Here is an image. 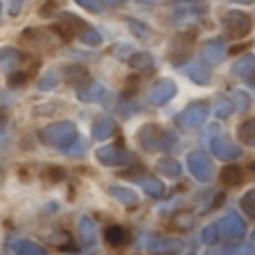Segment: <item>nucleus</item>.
<instances>
[{"label": "nucleus", "mask_w": 255, "mask_h": 255, "mask_svg": "<svg viewBox=\"0 0 255 255\" xmlns=\"http://www.w3.org/2000/svg\"><path fill=\"white\" fill-rule=\"evenodd\" d=\"M255 72V54H242L233 63V75L235 77H251Z\"/></svg>", "instance_id": "nucleus-20"}, {"label": "nucleus", "mask_w": 255, "mask_h": 255, "mask_svg": "<svg viewBox=\"0 0 255 255\" xmlns=\"http://www.w3.org/2000/svg\"><path fill=\"white\" fill-rule=\"evenodd\" d=\"M138 5H154V2H158V0H135Z\"/></svg>", "instance_id": "nucleus-44"}, {"label": "nucleus", "mask_w": 255, "mask_h": 255, "mask_svg": "<svg viewBox=\"0 0 255 255\" xmlns=\"http://www.w3.org/2000/svg\"><path fill=\"white\" fill-rule=\"evenodd\" d=\"M240 206H242V210L246 212V217H251V219H255V188H253V190H249V192H244V194H242V199H240Z\"/></svg>", "instance_id": "nucleus-33"}, {"label": "nucleus", "mask_w": 255, "mask_h": 255, "mask_svg": "<svg viewBox=\"0 0 255 255\" xmlns=\"http://www.w3.org/2000/svg\"><path fill=\"white\" fill-rule=\"evenodd\" d=\"M57 84H59V72L50 70L39 79V91H52V88H57Z\"/></svg>", "instance_id": "nucleus-35"}, {"label": "nucleus", "mask_w": 255, "mask_h": 255, "mask_svg": "<svg viewBox=\"0 0 255 255\" xmlns=\"http://www.w3.org/2000/svg\"><path fill=\"white\" fill-rule=\"evenodd\" d=\"M106 242L116 246V249H120V246L129 244V233H127L125 226H109L106 228Z\"/></svg>", "instance_id": "nucleus-25"}, {"label": "nucleus", "mask_w": 255, "mask_h": 255, "mask_svg": "<svg viewBox=\"0 0 255 255\" xmlns=\"http://www.w3.org/2000/svg\"><path fill=\"white\" fill-rule=\"evenodd\" d=\"M118 131V125L111 116H100L93 122V138L95 140H109L113 138Z\"/></svg>", "instance_id": "nucleus-12"}, {"label": "nucleus", "mask_w": 255, "mask_h": 255, "mask_svg": "<svg viewBox=\"0 0 255 255\" xmlns=\"http://www.w3.org/2000/svg\"><path fill=\"white\" fill-rule=\"evenodd\" d=\"M246 2H251V0H246Z\"/></svg>", "instance_id": "nucleus-51"}, {"label": "nucleus", "mask_w": 255, "mask_h": 255, "mask_svg": "<svg viewBox=\"0 0 255 255\" xmlns=\"http://www.w3.org/2000/svg\"><path fill=\"white\" fill-rule=\"evenodd\" d=\"M222 27L228 39H244L253 32V16L242 9H231L224 14Z\"/></svg>", "instance_id": "nucleus-3"}, {"label": "nucleus", "mask_w": 255, "mask_h": 255, "mask_svg": "<svg viewBox=\"0 0 255 255\" xmlns=\"http://www.w3.org/2000/svg\"><path fill=\"white\" fill-rule=\"evenodd\" d=\"M127 25H129V32L133 34L135 39L147 41V39L151 36V27H149V25H144L142 20H138V18H127Z\"/></svg>", "instance_id": "nucleus-31"}, {"label": "nucleus", "mask_w": 255, "mask_h": 255, "mask_svg": "<svg viewBox=\"0 0 255 255\" xmlns=\"http://www.w3.org/2000/svg\"><path fill=\"white\" fill-rule=\"evenodd\" d=\"M144 246L149 251H156V253H174L178 251V242L165 240V237H154V240H144Z\"/></svg>", "instance_id": "nucleus-26"}, {"label": "nucleus", "mask_w": 255, "mask_h": 255, "mask_svg": "<svg viewBox=\"0 0 255 255\" xmlns=\"http://www.w3.org/2000/svg\"><path fill=\"white\" fill-rule=\"evenodd\" d=\"M199 54H201V63H206V66H219L224 61V57H226V43L222 39H208L201 43Z\"/></svg>", "instance_id": "nucleus-10"}, {"label": "nucleus", "mask_w": 255, "mask_h": 255, "mask_svg": "<svg viewBox=\"0 0 255 255\" xmlns=\"http://www.w3.org/2000/svg\"><path fill=\"white\" fill-rule=\"evenodd\" d=\"M185 163H188L190 174H192L197 181H210L212 174H215V167H212L210 156H208L206 151H201V149L190 151L188 158H185Z\"/></svg>", "instance_id": "nucleus-6"}, {"label": "nucleus", "mask_w": 255, "mask_h": 255, "mask_svg": "<svg viewBox=\"0 0 255 255\" xmlns=\"http://www.w3.org/2000/svg\"><path fill=\"white\" fill-rule=\"evenodd\" d=\"M102 2H104V5H111V7H120L125 0H102Z\"/></svg>", "instance_id": "nucleus-43"}, {"label": "nucleus", "mask_w": 255, "mask_h": 255, "mask_svg": "<svg viewBox=\"0 0 255 255\" xmlns=\"http://www.w3.org/2000/svg\"><path fill=\"white\" fill-rule=\"evenodd\" d=\"M79 7H84V9L93 11V14H100V11H104V2L102 0H75Z\"/></svg>", "instance_id": "nucleus-39"}, {"label": "nucleus", "mask_w": 255, "mask_h": 255, "mask_svg": "<svg viewBox=\"0 0 255 255\" xmlns=\"http://www.w3.org/2000/svg\"><path fill=\"white\" fill-rule=\"evenodd\" d=\"M174 2H181V5H208L206 0H174Z\"/></svg>", "instance_id": "nucleus-42"}, {"label": "nucleus", "mask_w": 255, "mask_h": 255, "mask_svg": "<svg viewBox=\"0 0 255 255\" xmlns=\"http://www.w3.org/2000/svg\"><path fill=\"white\" fill-rule=\"evenodd\" d=\"M63 176H66V172H63V169H59V167H48L43 172V178L48 181V183H57V181H61Z\"/></svg>", "instance_id": "nucleus-40"}, {"label": "nucleus", "mask_w": 255, "mask_h": 255, "mask_svg": "<svg viewBox=\"0 0 255 255\" xmlns=\"http://www.w3.org/2000/svg\"><path fill=\"white\" fill-rule=\"evenodd\" d=\"M206 255H224V253H217V251H210V253H206Z\"/></svg>", "instance_id": "nucleus-46"}, {"label": "nucleus", "mask_w": 255, "mask_h": 255, "mask_svg": "<svg viewBox=\"0 0 255 255\" xmlns=\"http://www.w3.org/2000/svg\"><path fill=\"white\" fill-rule=\"evenodd\" d=\"M210 151L219 160H237V158H242V147H237V144L224 133H215L210 138Z\"/></svg>", "instance_id": "nucleus-7"}, {"label": "nucleus", "mask_w": 255, "mask_h": 255, "mask_svg": "<svg viewBox=\"0 0 255 255\" xmlns=\"http://www.w3.org/2000/svg\"><path fill=\"white\" fill-rule=\"evenodd\" d=\"M77 39L82 41L84 45H91V48H97V45H102V34L97 32V29H93L91 25H86V27H84L82 32L77 34Z\"/></svg>", "instance_id": "nucleus-32"}, {"label": "nucleus", "mask_w": 255, "mask_h": 255, "mask_svg": "<svg viewBox=\"0 0 255 255\" xmlns=\"http://www.w3.org/2000/svg\"><path fill=\"white\" fill-rule=\"evenodd\" d=\"M183 68V72L188 75L190 79H192L194 84H201V86H208L210 84V70H208L206 66H201V61H192V63H185V66H181Z\"/></svg>", "instance_id": "nucleus-15"}, {"label": "nucleus", "mask_w": 255, "mask_h": 255, "mask_svg": "<svg viewBox=\"0 0 255 255\" xmlns=\"http://www.w3.org/2000/svg\"><path fill=\"white\" fill-rule=\"evenodd\" d=\"M5 120H7L5 113H0V129H2V125H5Z\"/></svg>", "instance_id": "nucleus-45"}, {"label": "nucleus", "mask_w": 255, "mask_h": 255, "mask_svg": "<svg viewBox=\"0 0 255 255\" xmlns=\"http://www.w3.org/2000/svg\"><path fill=\"white\" fill-rule=\"evenodd\" d=\"M11 249H14L16 255H48V251H45L43 246L32 240H16L14 244H11Z\"/></svg>", "instance_id": "nucleus-21"}, {"label": "nucleus", "mask_w": 255, "mask_h": 255, "mask_svg": "<svg viewBox=\"0 0 255 255\" xmlns=\"http://www.w3.org/2000/svg\"><path fill=\"white\" fill-rule=\"evenodd\" d=\"M188 255H197V253H188Z\"/></svg>", "instance_id": "nucleus-50"}, {"label": "nucleus", "mask_w": 255, "mask_h": 255, "mask_svg": "<svg viewBox=\"0 0 255 255\" xmlns=\"http://www.w3.org/2000/svg\"><path fill=\"white\" fill-rule=\"evenodd\" d=\"M127 61H129V66L133 70H149V68H154V57L149 52H133Z\"/></svg>", "instance_id": "nucleus-29"}, {"label": "nucleus", "mask_w": 255, "mask_h": 255, "mask_svg": "<svg viewBox=\"0 0 255 255\" xmlns=\"http://www.w3.org/2000/svg\"><path fill=\"white\" fill-rule=\"evenodd\" d=\"M172 226L178 228V231H188V228L194 226V215L192 212H178V215L174 217Z\"/></svg>", "instance_id": "nucleus-34"}, {"label": "nucleus", "mask_w": 255, "mask_h": 255, "mask_svg": "<svg viewBox=\"0 0 255 255\" xmlns=\"http://www.w3.org/2000/svg\"><path fill=\"white\" fill-rule=\"evenodd\" d=\"M63 18H66V20H57V23L52 25V32H54V34H59V36H61L63 41L75 39V34H79L84 27H86V23H84L82 18H77V16L66 14Z\"/></svg>", "instance_id": "nucleus-11"}, {"label": "nucleus", "mask_w": 255, "mask_h": 255, "mask_svg": "<svg viewBox=\"0 0 255 255\" xmlns=\"http://www.w3.org/2000/svg\"><path fill=\"white\" fill-rule=\"evenodd\" d=\"M251 169H253V172H255V160H253V163H251Z\"/></svg>", "instance_id": "nucleus-47"}, {"label": "nucleus", "mask_w": 255, "mask_h": 255, "mask_svg": "<svg viewBox=\"0 0 255 255\" xmlns=\"http://www.w3.org/2000/svg\"><path fill=\"white\" fill-rule=\"evenodd\" d=\"M217 228H219V235L228 237V240H237L246 235V222L242 219L237 212H228L222 222H217Z\"/></svg>", "instance_id": "nucleus-9"}, {"label": "nucleus", "mask_w": 255, "mask_h": 255, "mask_svg": "<svg viewBox=\"0 0 255 255\" xmlns=\"http://www.w3.org/2000/svg\"><path fill=\"white\" fill-rule=\"evenodd\" d=\"M158 172L163 174L165 178H178L181 176V172H183V165L178 163V160H174V158H160L158 160Z\"/></svg>", "instance_id": "nucleus-27"}, {"label": "nucleus", "mask_w": 255, "mask_h": 255, "mask_svg": "<svg viewBox=\"0 0 255 255\" xmlns=\"http://www.w3.org/2000/svg\"><path fill=\"white\" fill-rule=\"evenodd\" d=\"M63 77H66V82L70 84V86H75L79 91V88H84L86 84H91V75H88V70L84 66H66L63 68Z\"/></svg>", "instance_id": "nucleus-13"}, {"label": "nucleus", "mask_w": 255, "mask_h": 255, "mask_svg": "<svg viewBox=\"0 0 255 255\" xmlns=\"http://www.w3.org/2000/svg\"><path fill=\"white\" fill-rule=\"evenodd\" d=\"M219 178H222V183L233 188V185H240L244 181V172H242L240 165H226V167L219 172Z\"/></svg>", "instance_id": "nucleus-22"}, {"label": "nucleus", "mask_w": 255, "mask_h": 255, "mask_svg": "<svg viewBox=\"0 0 255 255\" xmlns=\"http://www.w3.org/2000/svg\"><path fill=\"white\" fill-rule=\"evenodd\" d=\"M140 188L149 197H163L165 194V183H160L156 176H140Z\"/></svg>", "instance_id": "nucleus-28"}, {"label": "nucleus", "mask_w": 255, "mask_h": 255, "mask_svg": "<svg viewBox=\"0 0 255 255\" xmlns=\"http://www.w3.org/2000/svg\"><path fill=\"white\" fill-rule=\"evenodd\" d=\"M39 140L48 147H54V149H68L77 140V125L70 120H59L41 129Z\"/></svg>", "instance_id": "nucleus-1"}, {"label": "nucleus", "mask_w": 255, "mask_h": 255, "mask_svg": "<svg viewBox=\"0 0 255 255\" xmlns=\"http://www.w3.org/2000/svg\"><path fill=\"white\" fill-rule=\"evenodd\" d=\"M77 97H79V102H86V104L102 102L106 97V86L104 84H100V82H91V84H86L84 88H79Z\"/></svg>", "instance_id": "nucleus-14"}, {"label": "nucleus", "mask_w": 255, "mask_h": 255, "mask_svg": "<svg viewBox=\"0 0 255 255\" xmlns=\"http://www.w3.org/2000/svg\"><path fill=\"white\" fill-rule=\"evenodd\" d=\"M109 194L116 197L122 206H135L138 203V194L131 188H122V185H109Z\"/></svg>", "instance_id": "nucleus-24"}, {"label": "nucleus", "mask_w": 255, "mask_h": 255, "mask_svg": "<svg viewBox=\"0 0 255 255\" xmlns=\"http://www.w3.org/2000/svg\"><path fill=\"white\" fill-rule=\"evenodd\" d=\"M23 59H25V54L20 52V50H16V48H2L0 50V68L7 70V72L14 70Z\"/></svg>", "instance_id": "nucleus-19"}, {"label": "nucleus", "mask_w": 255, "mask_h": 255, "mask_svg": "<svg viewBox=\"0 0 255 255\" xmlns=\"http://www.w3.org/2000/svg\"><path fill=\"white\" fill-rule=\"evenodd\" d=\"M190 50H192V39L185 41V36H178V39H174L172 48H169V59H172L176 66H181V59L188 61Z\"/></svg>", "instance_id": "nucleus-16"}, {"label": "nucleus", "mask_w": 255, "mask_h": 255, "mask_svg": "<svg viewBox=\"0 0 255 255\" xmlns=\"http://www.w3.org/2000/svg\"><path fill=\"white\" fill-rule=\"evenodd\" d=\"M253 244H255V233H253Z\"/></svg>", "instance_id": "nucleus-48"}, {"label": "nucleus", "mask_w": 255, "mask_h": 255, "mask_svg": "<svg viewBox=\"0 0 255 255\" xmlns=\"http://www.w3.org/2000/svg\"><path fill=\"white\" fill-rule=\"evenodd\" d=\"M233 106H235V111L237 113H244V111H249V106H251V100H249V95H246L244 91H235L233 93Z\"/></svg>", "instance_id": "nucleus-36"}, {"label": "nucleus", "mask_w": 255, "mask_h": 255, "mask_svg": "<svg viewBox=\"0 0 255 255\" xmlns=\"http://www.w3.org/2000/svg\"><path fill=\"white\" fill-rule=\"evenodd\" d=\"M97 160H100L102 165H106V167H125V165L133 163V154H129V151L120 149V147H100L97 149Z\"/></svg>", "instance_id": "nucleus-8"}, {"label": "nucleus", "mask_w": 255, "mask_h": 255, "mask_svg": "<svg viewBox=\"0 0 255 255\" xmlns=\"http://www.w3.org/2000/svg\"><path fill=\"white\" fill-rule=\"evenodd\" d=\"M237 138L246 147H255V118H249L237 127Z\"/></svg>", "instance_id": "nucleus-23"}, {"label": "nucleus", "mask_w": 255, "mask_h": 255, "mask_svg": "<svg viewBox=\"0 0 255 255\" xmlns=\"http://www.w3.org/2000/svg\"><path fill=\"white\" fill-rule=\"evenodd\" d=\"M113 52L118 54V59H129L131 57V48L129 45H116V50Z\"/></svg>", "instance_id": "nucleus-41"}, {"label": "nucleus", "mask_w": 255, "mask_h": 255, "mask_svg": "<svg viewBox=\"0 0 255 255\" xmlns=\"http://www.w3.org/2000/svg\"><path fill=\"white\" fill-rule=\"evenodd\" d=\"M176 93H178V86L174 79H169V77L156 79L149 86V91H147V102L154 106H165L167 102H172L176 97Z\"/></svg>", "instance_id": "nucleus-5"}, {"label": "nucleus", "mask_w": 255, "mask_h": 255, "mask_svg": "<svg viewBox=\"0 0 255 255\" xmlns=\"http://www.w3.org/2000/svg\"><path fill=\"white\" fill-rule=\"evenodd\" d=\"M0 11H2V2H0Z\"/></svg>", "instance_id": "nucleus-49"}, {"label": "nucleus", "mask_w": 255, "mask_h": 255, "mask_svg": "<svg viewBox=\"0 0 255 255\" xmlns=\"http://www.w3.org/2000/svg\"><path fill=\"white\" fill-rule=\"evenodd\" d=\"M208 116H210V106L206 102H192V104H188L183 109V113L176 118V122L183 131H197L203 127Z\"/></svg>", "instance_id": "nucleus-4"}, {"label": "nucleus", "mask_w": 255, "mask_h": 255, "mask_svg": "<svg viewBox=\"0 0 255 255\" xmlns=\"http://www.w3.org/2000/svg\"><path fill=\"white\" fill-rule=\"evenodd\" d=\"M208 11V5H181L176 2L174 7V18L176 20H188V18H199L201 14Z\"/></svg>", "instance_id": "nucleus-18"}, {"label": "nucleus", "mask_w": 255, "mask_h": 255, "mask_svg": "<svg viewBox=\"0 0 255 255\" xmlns=\"http://www.w3.org/2000/svg\"><path fill=\"white\" fill-rule=\"evenodd\" d=\"M135 140H138V144L144 151L172 149L174 144H176V133L169 129H163L158 125H144V127H140Z\"/></svg>", "instance_id": "nucleus-2"}, {"label": "nucleus", "mask_w": 255, "mask_h": 255, "mask_svg": "<svg viewBox=\"0 0 255 255\" xmlns=\"http://www.w3.org/2000/svg\"><path fill=\"white\" fill-rule=\"evenodd\" d=\"M212 113H215L219 120H226V118H231L233 113H235V106H233V102L228 100V97H217Z\"/></svg>", "instance_id": "nucleus-30"}, {"label": "nucleus", "mask_w": 255, "mask_h": 255, "mask_svg": "<svg viewBox=\"0 0 255 255\" xmlns=\"http://www.w3.org/2000/svg\"><path fill=\"white\" fill-rule=\"evenodd\" d=\"M27 79H29V72L27 70H16V72H11L9 77H7V84H9L11 88H18V86H23V84H27Z\"/></svg>", "instance_id": "nucleus-37"}, {"label": "nucleus", "mask_w": 255, "mask_h": 255, "mask_svg": "<svg viewBox=\"0 0 255 255\" xmlns=\"http://www.w3.org/2000/svg\"><path fill=\"white\" fill-rule=\"evenodd\" d=\"M201 240L206 242V244H215L217 240H219V228H217V224H210V226H206L201 231Z\"/></svg>", "instance_id": "nucleus-38"}, {"label": "nucleus", "mask_w": 255, "mask_h": 255, "mask_svg": "<svg viewBox=\"0 0 255 255\" xmlns=\"http://www.w3.org/2000/svg\"><path fill=\"white\" fill-rule=\"evenodd\" d=\"M79 235H82V242L86 246H91V244H95L97 242V224H95V219L93 217H82L79 219Z\"/></svg>", "instance_id": "nucleus-17"}]
</instances>
